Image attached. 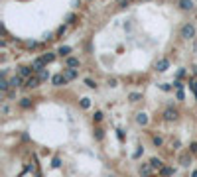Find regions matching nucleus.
Wrapping results in <instances>:
<instances>
[{"label": "nucleus", "mask_w": 197, "mask_h": 177, "mask_svg": "<svg viewBox=\"0 0 197 177\" xmlns=\"http://www.w3.org/2000/svg\"><path fill=\"white\" fill-rule=\"evenodd\" d=\"M179 118V112L175 110V108H166V112H164V120H168V122H175Z\"/></svg>", "instance_id": "nucleus-1"}, {"label": "nucleus", "mask_w": 197, "mask_h": 177, "mask_svg": "<svg viewBox=\"0 0 197 177\" xmlns=\"http://www.w3.org/2000/svg\"><path fill=\"white\" fill-rule=\"evenodd\" d=\"M193 36H195V28L191 24H185L182 28V37H183V40H191Z\"/></svg>", "instance_id": "nucleus-2"}, {"label": "nucleus", "mask_w": 197, "mask_h": 177, "mask_svg": "<svg viewBox=\"0 0 197 177\" xmlns=\"http://www.w3.org/2000/svg\"><path fill=\"white\" fill-rule=\"evenodd\" d=\"M67 81H69V79H67L63 73H59V75H55V77H53V85H55V87H61V85H65Z\"/></svg>", "instance_id": "nucleus-3"}, {"label": "nucleus", "mask_w": 197, "mask_h": 177, "mask_svg": "<svg viewBox=\"0 0 197 177\" xmlns=\"http://www.w3.org/2000/svg\"><path fill=\"white\" fill-rule=\"evenodd\" d=\"M179 163L183 165V167H189V163H191V155L185 152V154H182L179 155Z\"/></svg>", "instance_id": "nucleus-4"}, {"label": "nucleus", "mask_w": 197, "mask_h": 177, "mask_svg": "<svg viewBox=\"0 0 197 177\" xmlns=\"http://www.w3.org/2000/svg\"><path fill=\"white\" fill-rule=\"evenodd\" d=\"M152 169H154V167L150 165V162H148V163H142V165H140V173L144 175V177H148V175H150V173H152Z\"/></svg>", "instance_id": "nucleus-5"}, {"label": "nucleus", "mask_w": 197, "mask_h": 177, "mask_svg": "<svg viewBox=\"0 0 197 177\" xmlns=\"http://www.w3.org/2000/svg\"><path fill=\"white\" fill-rule=\"evenodd\" d=\"M150 165H152V167L154 169H162L164 167V162H162V159H160V158H150Z\"/></svg>", "instance_id": "nucleus-6"}, {"label": "nucleus", "mask_w": 197, "mask_h": 177, "mask_svg": "<svg viewBox=\"0 0 197 177\" xmlns=\"http://www.w3.org/2000/svg\"><path fill=\"white\" fill-rule=\"evenodd\" d=\"M160 175H162V177H172V175H173V167H168V165H164V167L160 169Z\"/></svg>", "instance_id": "nucleus-7"}, {"label": "nucleus", "mask_w": 197, "mask_h": 177, "mask_svg": "<svg viewBox=\"0 0 197 177\" xmlns=\"http://www.w3.org/2000/svg\"><path fill=\"white\" fill-rule=\"evenodd\" d=\"M179 8L182 10H193V2L191 0H179Z\"/></svg>", "instance_id": "nucleus-8"}, {"label": "nucleus", "mask_w": 197, "mask_h": 177, "mask_svg": "<svg viewBox=\"0 0 197 177\" xmlns=\"http://www.w3.org/2000/svg\"><path fill=\"white\" fill-rule=\"evenodd\" d=\"M156 67H158V71H166V69L169 67V61H168V59H160Z\"/></svg>", "instance_id": "nucleus-9"}, {"label": "nucleus", "mask_w": 197, "mask_h": 177, "mask_svg": "<svg viewBox=\"0 0 197 177\" xmlns=\"http://www.w3.org/2000/svg\"><path fill=\"white\" fill-rule=\"evenodd\" d=\"M38 83H40V79H38V77H30L28 81H26V87L34 89V87H38Z\"/></svg>", "instance_id": "nucleus-10"}, {"label": "nucleus", "mask_w": 197, "mask_h": 177, "mask_svg": "<svg viewBox=\"0 0 197 177\" xmlns=\"http://www.w3.org/2000/svg\"><path fill=\"white\" fill-rule=\"evenodd\" d=\"M152 142H154V146H156V148H162L164 146V138H160V136H154Z\"/></svg>", "instance_id": "nucleus-11"}, {"label": "nucleus", "mask_w": 197, "mask_h": 177, "mask_svg": "<svg viewBox=\"0 0 197 177\" xmlns=\"http://www.w3.org/2000/svg\"><path fill=\"white\" fill-rule=\"evenodd\" d=\"M67 67H79V59L69 57V59H67Z\"/></svg>", "instance_id": "nucleus-12"}, {"label": "nucleus", "mask_w": 197, "mask_h": 177, "mask_svg": "<svg viewBox=\"0 0 197 177\" xmlns=\"http://www.w3.org/2000/svg\"><path fill=\"white\" fill-rule=\"evenodd\" d=\"M136 120H138V124H142V126H144V124H148V116H146V114H138V118H136Z\"/></svg>", "instance_id": "nucleus-13"}, {"label": "nucleus", "mask_w": 197, "mask_h": 177, "mask_svg": "<svg viewBox=\"0 0 197 177\" xmlns=\"http://www.w3.org/2000/svg\"><path fill=\"white\" fill-rule=\"evenodd\" d=\"M95 138H97V140H103V138H105V132L101 130V128H95Z\"/></svg>", "instance_id": "nucleus-14"}, {"label": "nucleus", "mask_w": 197, "mask_h": 177, "mask_svg": "<svg viewBox=\"0 0 197 177\" xmlns=\"http://www.w3.org/2000/svg\"><path fill=\"white\" fill-rule=\"evenodd\" d=\"M20 106H22V108H30V106H32L30 99H22V103H20Z\"/></svg>", "instance_id": "nucleus-15"}, {"label": "nucleus", "mask_w": 197, "mask_h": 177, "mask_svg": "<svg viewBox=\"0 0 197 177\" xmlns=\"http://www.w3.org/2000/svg\"><path fill=\"white\" fill-rule=\"evenodd\" d=\"M103 120V112H95V116H93V122H101Z\"/></svg>", "instance_id": "nucleus-16"}, {"label": "nucleus", "mask_w": 197, "mask_h": 177, "mask_svg": "<svg viewBox=\"0 0 197 177\" xmlns=\"http://www.w3.org/2000/svg\"><path fill=\"white\" fill-rule=\"evenodd\" d=\"M69 51H71V47H67V45H63V47H59V53H61V55H67Z\"/></svg>", "instance_id": "nucleus-17"}, {"label": "nucleus", "mask_w": 197, "mask_h": 177, "mask_svg": "<svg viewBox=\"0 0 197 177\" xmlns=\"http://www.w3.org/2000/svg\"><path fill=\"white\" fill-rule=\"evenodd\" d=\"M81 106H83V108H89V106H91L89 99H81Z\"/></svg>", "instance_id": "nucleus-18"}, {"label": "nucleus", "mask_w": 197, "mask_h": 177, "mask_svg": "<svg viewBox=\"0 0 197 177\" xmlns=\"http://www.w3.org/2000/svg\"><path fill=\"white\" fill-rule=\"evenodd\" d=\"M10 85H12V87H18V85H20V77H14L12 81H10Z\"/></svg>", "instance_id": "nucleus-19"}, {"label": "nucleus", "mask_w": 197, "mask_h": 177, "mask_svg": "<svg viewBox=\"0 0 197 177\" xmlns=\"http://www.w3.org/2000/svg\"><path fill=\"white\" fill-rule=\"evenodd\" d=\"M51 165H53V167H59V165H61V159H59V158H55V159H53V163H51Z\"/></svg>", "instance_id": "nucleus-20"}, {"label": "nucleus", "mask_w": 197, "mask_h": 177, "mask_svg": "<svg viewBox=\"0 0 197 177\" xmlns=\"http://www.w3.org/2000/svg\"><path fill=\"white\" fill-rule=\"evenodd\" d=\"M130 100H132V103H136V100H140V95H130Z\"/></svg>", "instance_id": "nucleus-21"}, {"label": "nucleus", "mask_w": 197, "mask_h": 177, "mask_svg": "<svg viewBox=\"0 0 197 177\" xmlns=\"http://www.w3.org/2000/svg\"><path fill=\"white\" fill-rule=\"evenodd\" d=\"M20 73H22V75H30V69L28 67H22V69H20Z\"/></svg>", "instance_id": "nucleus-22"}, {"label": "nucleus", "mask_w": 197, "mask_h": 177, "mask_svg": "<svg viewBox=\"0 0 197 177\" xmlns=\"http://www.w3.org/2000/svg\"><path fill=\"white\" fill-rule=\"evenodd\" d=\"M191 152H193V154L197 152V144H191Z\"/></svg>", "instance_id": "nucleus-23"}, {"label": "nucleus", "mask_w": 197, "mask_h": 177, "mask_svg": "<svg viewBox=\"0 0 197 177\" xmlns=\"http://www.w3.org/2000/svg\"><path fill=\"white\" fill-rule=\"evenodd\" d=\"M191 177H197V169H195V171H191Z\"/></svg>", "instance_id": "nucleus-24"}, {"label": "nucleus", "mask_w": 197, "mask_h": 177, "mask_svg": "<svg viewBox=\"0 0 197 177\" xmlns=\"http://www.w3.org/2000/svg\"><path fill=\"white\" fill-rule=\"evenodd\" d=\"M142 177H144V175H142Z\"/></svg>", "instance_id": "nucleus-25"}]
</instances>
